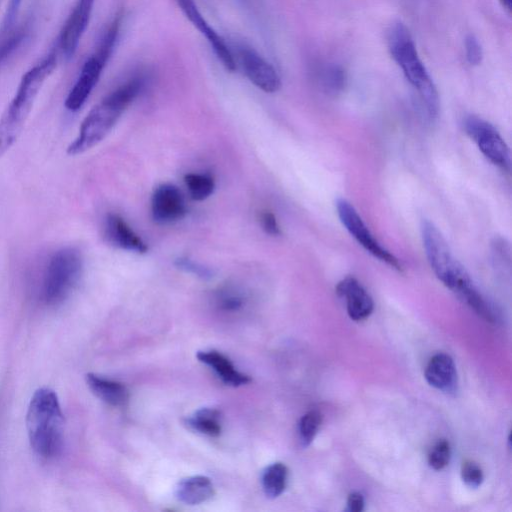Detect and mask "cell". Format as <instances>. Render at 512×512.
Masks as SVG:
<instances>
[{"label": "cell", "instance_id": "4", "mask_svg": "<svg viewBox=\"0 0 512 512\" xmlns=\"http://www.w3.org/2000/svg\"><path fill=\"white\" fill-rule=\"evenodd\" d=\"M26 426L34 452L44 458H55L61 451L64 416L55 391L48 387L37 389L29 402Z\"/></svg>", "mask_w": 512, "mask_h": 512}, {"label": "cell", "instance_id": "6", "mask_svg": "<svg viewBox=\"0 0 512 512\" xmlns=\"http://www.w3.org/2000/svg\"><path fill=\"white\" fill-rule=\"evenodd\" d=\"M83 271V258L74 247L55 251L44 269L41 298L48 306L62 304L77 287Z\"/></svg>", "mask_w": 512, "mask_h": 512}, {"label": "cell", "instance_id": "18", "mask_svg": "<svg viewBox=\"0 0 512 512\" xmlns=\"http://www.w3.org/2000/svg\"><path fill=\"white\" fill-rule=\"evenodd\" d=\"M86 383L92 393L103 402L112 406H124L129 392L124 384L94 373L86 375Z\"/></svg>", "mask_w": 512, "mask_h": 512}, {"label": "cell", "instance_id": "16", "mask_svg": "<svg viewBox=\"0 0 512 512\" xmlns=\"http://www.w3.org/2000/svg\"><path fill=\"white\" fill-rule=\"evenodd\" d=\"M425 379L432 387L454 394L458 387V376L453 359L444 353L434 355L426 366Z\"/></svg>", "mask_w": 512, "mask_h": 512}, {"label": "cell", "instance_id": "17", "mask_svg": "<svg viewBox=\"0 0 512 512\" xmlns=\"http://www.w3.org/2000/svg\"><path fill=\"white\" fill-rule=\"evenodd\" d=\"M197 358L209 366L226 385L238 387L251 381L248 375L239 372L231 361L218 351H199Z\"/></svg>", "mask_w": 512, "mask_h": 512}, {"label": "cell", "instance_id": "5", "mask_svg": "<svg viewBox=\"0 0 512 512\" xmlns=\"http://www.w3.org/2000/svg\"><path fill=\"white\" fill-rule=\"evenodd\" d=\"M388 49L392 59L415 89L430 119L439 111L436 86L422 62L409 29L400 21L394 22L387 34Z\"/></svg>", "mask_w": 512, "mask_h": 512}, {"label": "cell", "instance_id": "11", "mask_svg": "<svg viewBox=\"0 0 512 512\" xmlns=\"http://www.w3.org/2000/svg\"><path fill=\"white\" fill-rule=\"evenodd\" d=\"M94 3L95 0H77L60 31L57 47L67 60L77 51L89 24Z\"/></svg>", "mask_w": 512, "mask_h": 512}, {"label": "cell", "instance_id": "13", "mask_svg": "<svg viewBox=\"0 0 512 512\" xmlns=\"http://www.w3.org/2000/svg\"><path fill=\"white\" fill-rule=\"evenodd\" d=\"M151 213L153 219L162 224L182 219L187 206L181 190L170 183L157 186L151 197Z\"/></svg>", "mask_w": 512, "mask_h": 512}, {"label": "cell", "instance_id": "19", "mask_svg": "<svg viewBox=\"0 0 512 512\" xmlns=\"http://www.w3.org/2000/svg\"><path fill=\"white\" fill-rule=\"evenodd\" d=\"M215 494L211 480L202 475L181 480L176 488V497L188 505H197L211 499Z\"/></svg>", "mask_w": 512, "mask_h": 512}, {"label": "cell", "instance_id": "10", "mask_svg": "<svg viewBox=\"0 0 512 512\" xmlns=\"http://www.w3.org/2000/svg\"><path fill=\"white\" fill-rule=\"evenodd\" d=\"M237 55L244 74L257 88L266 93L280 89L281 78L277 70L255 49L241 44L237 47Z\"/></svg>", "mask_w": 512, "mask_h": 512}, {"label": "cell", "instance_id": "12", "mask_svg": "<svg viewBox=\"0 0 512 512\" xmlns=\"http://www.w3.org/2000/svg\"><path fill=\"white\" fill-rule=\"evenodd\" d=\"M186 18L206 38L222 65L230 72L235 71L236 61L233 52L224 38L207 22L195 0H176Z\"/></svg>", "mask_w": 512, "mask_h": 512}, {"label": "cell", "instance_id": "20", "mask_svg": "<svg viewBox=\"0 0 512 512\" xmlns=\"http://www.w3.org/2000/svg\"><path fill=\"white\" fill-rule=\"evenodd\" d=\"M221 414L214 408H202L186 419V424L199 433L216 437L221 432Z\"/></svg>", "mask_w": 512, "mask_h": 512}, {"label": "cell", "instance_id": "23", "mask_svg": "<svg viewBox=\"0 0 512 512\" xmlns=\"http://www.w3.org/2000/svg\"><path fill=\"white\" fill-rule=\"evenodd\" d=\"M184 182L190 197L196 201L207 199L215 190V180L207 173H188Z\"/></svg>", "mask_w": 512, "mask_h": 512}, {"label": "cell", "instance_id": "28", "mask_svg": "<svg viewBox=\"0 0 512 512\" xmlns=\"http://www.w3.org/2000/svg\"><path fill=\"white\" fill-rule=\"evenodd\" d=\"M175 265L179 269L191 273L202 279H209L213 275V272L210 268L186 256L178 257L175 260Z\"/></svg>", "mask_w": 512, "mask_h": 512}, {"label": "cell", "instance_id": "27", "mask_svg": "<svg viewBox=\"0 0 512 512\" xmlns=\"http://www.w3.org/2000/svg\"><path fill=\"white\" fill-rule=\"evenodd\" d=\"M451 449L449 442L439 440L431 449L428 455V463L435 470L443 469L449 462Z\"/></svg>", "mask_w": 512, "mask_h": 512}, {"label": "cell", "instance_id": "15", "mask_svg": "<svg viewBox=\"0 0 512 512\" xmlns=\"http://www.w3.org/2000/svg\"><path fill=\"white\" fill-rule=\"evenodd\" d=\"M104 232L107 240L118 248L139 254L148 250L142 238L118 214L109 213L106 216Z\"/></svg>", "mask_w": 512, "mask_h": 512}, {"label": "cell", "instance_id": "25", "mask_svg": "<svg viewBox=\"0 0 512 512\" xmlns=\"http://www.w3.org/2000/svg\"><path fill=\"white\" fill-rule=\"evenodd\" d=\"M218 307L225 311H236L245 303V295L242 290L233 285L221 287L215 295Z\"/></svg>", "mask_w": 512, "mask_h": 512}, {"label": "cell", "instance_id": "9", "mask_svg": "<svg viewBox=\"0 0 512 512\" xmlns=\"http://www.w3.org/2000/svg\"><path fill=\"white\" fill-rule=\"evenodd\" d=\"M463 128L492 164L504 170L510 169L509 148L491 123L478 116L469 115L464 119Z\"/></svg>", "mask_w": 512, "mask_h": 512}, {"label": "cell", "instance_id": "33", "mask_svg": "<svg viewBox=\"0 0 512 512\" xmlns=\"http://www.w3.org/2000/svg\"><path fill=\"white\" fill-rule=\"evenodd\" d=\"M364 509V498L358 492L349 494L347 498V510L350 512H361Z\"/></svg>", "mask_w": 512, "mask_h": 512}, {"label": "cell", "instance_id": "26", "mask_svg": "<svg viewBox=\"0 0 512 512\" xmlns=\"http://www.w3.org/2000/svg\"><path fill=\"white\" fill-rule=\"evenodd\" d=\"M322 422V415L319 411L307 412L299 421V440L303 447H307L316 436Z\"/></svg>", "mask_w": 512, "mask_h": 512}, {"label": "cell", "instance_id": "2", "mask_svg": "<svg viewBox=\"0 0 512 512\" xmlns=\"http://www.w3.org/2000/svg\"><path fill=\"white\" fill-rule=\"evenodd\" d=\"M147 77L143 74L128 79L96 104L83 119L67 154H82L100 143L115 126L127 107L144 91Z\"/></svg>", "mask_w": 512, "mask_h": 512}, {"label": "cell", "instance_id": "22", "mask_svg": "<svg viewBox=\"0 0 512 512\" xmlns=\"http://www.w3.org/2000/svg\"><path fill=\"white\" fill-rule=\"evenodd\" d=\"M317 77L322 89L330 95H337L342 92L347 82L345 70L335 63L322 66L317 71Z\"/></svg>", "mask_w": 512, "mask_h": 512}, {"label": "cell", "instance_id": "32", "mask_svg": "<svg viewBox=\"0 0 512 512\" xmlns=\"http://www.w3.org/2000/svg\"><path fill=\"white\" fill-rule=\"evenodd\" d=\"M262 229L271 236L281 235V228L276 216L270 211H264L260 215Z\"/></svg>", "mask_w": 512, "mask_h": 512}, {"label": "cell", "instance_id": "21", "mask_svg": "<svg viewBox=\"0 0 512 512\" xmlns=\"http://www.w3.org/2000/svg\"><path fill=\"white\" fill-rule=\"evenodd\" d=\"M288 469L280 462L266 467L262 474V487L268 498L274 499L280 496L287 485Z\"/></svg>", "mask_w": 512, "mask_h": 512}, {"label": "cell", "instance_id": "3", "mask_svg": "<svg viewBox=\"0 0 512 512\" xmlns=\"http://www.w3.org/2000/svg\"><path fill=\"white\" fill-rule=\"evenodd\" d=\"M58 50L54 47L22 76L15 95L0 117V158L21 134L39 91L56 68Z\"/></svg>", "mask_w": 512, "mask_h": 512}, {"label": "cell", "instance_id": "8", "mask_svg": "<svg viewBox=\"0 0 512 512\" xmlns=\"http://www.w3.org/2000/svg\"><path fill=\"white\" fill-rule=\"evenodd\" d=\"M336 210L343 226L368 253L394 269L402 270L400 261L376 240L349 201L343 198L337 199Z\"/></svg>", "mask_w": 512, "mask_h": 512}, {"label": "cell", "instance_id": "31", "mask_svg": "<svg viewBox=\"0 0 512 512\" xmlns=\"http://www.w3.org/2000/svg\"><path fill=\"white\" fill-rule=\"evenodd\" d=\"M21 4L22 0H9L0 26V36L5 35L11 29H13V25Z\"/></svg>", "mask_w": 512, "mask_h": 512}, {"label": "cell", "instance_id": "34", "mask_svg": "<svg viewBox=\"0 0 512 512\" xmlns=\"http://www.w3.org/2000/svg\"><path fill=\"white\" fill-rule=\"evenodd\" d=\"M502 6L508 11L512 10V0H500Z\"/></svg>", "mask_w": 512, "mask_h": 512}, {"label": "cell", "instance_id": "14", "mask_svg": "<svg viewBox=\"0 0 512 512\" xmlns=\"http://www.w3.org/2000/svg\"><path fill=\"white\" fill-rule=\"evenodd\" d=\"M336 293L345 300L347 313L352 320H364L372 313L373 300L356 278L349 276L342 279L336 286Z\"/></svg>", "mask_w": 512, "mask_h": 512}, {"label": "cell", "instance_id": "29", "mask_svg": "<svg viewBox=\"0 0 512 512\" xmlns=\"http://www.w3.org/2000/svg\"><path fill=\"white\" fill-rule=\"evenodd\" d=\"M461 477L463 482L470 488H477L483 482V472L478 464L467 460L461 467Z\"/></svg>", "mask_w": 512, "mask_h": 512}, {"label": "cell", "instance_id": "7", "mask_svg": "<svg viewBox=\"0 0 512 512\" xmlns=\"http://www.w3.org/2000/svg\"><path fill=\"white\" fill-rule=\"evenodd\" d=\"M120 31L121 24L118 21H110L104 29L95 51L84 62L74 85L65 99L64 105L67 110L76 112L85 104L114 52Z\"/></svg>", "mask_w": 512, "mask_h": 512}, {"label": "cell", "instance_id": "1", "mask_svg": "<svg viewBox=\"0 0 512 512\" xmlns=\"http://www.w3.org/2000/svg\"><path fill=\"white\" fill-rule=\"evenodd\" d=\"M421 237L428 263L436 277L480 317L494 322L497 316L492 305L479 292L442 233L431 221H422Z\"/></svg>", "mask_w": 512, "mask_h": 512}, {"label": "cell", "instance_id": "24", "mask_svg": "<svg viewBox=\"0 0 512 512\" xmlns=\"http://www.w3.org/2000/svg\"><path fill=\"white\" fill-rule=\"evenodd\" d=\"M29 32L28 25H22L0 36V68L20 49L27 40Z\"/></svg>", "mask_w": 512, "mask_h": 512}, {"label": "cell", "instance_id": "30", "mask_svg": "<svg viewBox=\"0 0 512 512\" xmlns=\"http://www.w3.org/2000/svg\"><path fill=\"white\" fill-rule=\"evenodd\" d=\"M465 56L470 65H479L483 58L480 42L473 34H468L464 41Z\"/></svg>", "mask_w": 512, "mask_h": 512}]
</instances>
